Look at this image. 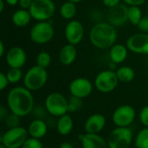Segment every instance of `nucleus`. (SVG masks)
Masks as SVG:
<instances>
[{"mask_svg": "<svg viewBox=\"0 0 148 148\" xmlns=\"http://www.w3.org/2000/svg\"><path fill=\"white\" fill-rule=\"evenodd\" d=\"M7 105L10 113L24 117L34 109V97L31 91L25 87H16L8 93Z\"/></svg>", "mask_w": 148, "mask_h": 148, "instance_id": "f257e3e1", "label": "nucleus"}, {"mask_svg": "<svg viewBox=\"0 0 148 148\" xmlns=\"http://www.w3.org/2000/svg\"><path fill=\"white\" fill-rule=\"evenodd\" d=\"M117 30L109 23L101 22L93 26L90 30L89 39L91 43L97 49H110L117 40Z\"/></svg>", "mask_w": 148, "mask_h": 148, "instance_id": "f03ea898", "label": "nucleus"}, {"mask_svg": "<svg viewBox=\"0 0 148 148\" xmlns=\"http://www.w3.org/2000/svg\"><path fill=\"white\" fill-rule=\"evenodd\" d=\"M48 81L47 69L38 65L28 69L23 76V84L30 91H36L42 88Z\"/></svg>", "mask_w": 148, "mask_h": 148, "instance_id": "7ed1b4c3", "label": "nucleus"}, {"mask_svg": "<svg viewBox=\"0 0 148 148\" xmlns=\"http://www.w3.org/2000/svg\"><path fill=\"white\" fill-rule=\"evenodd\" d=\"M44 107L50 115L61 117L69 113V100L62 94L53 92L46 97Z\"/></svg>", "mask_w": 148, "mask_h": 148, "instance_id": "20e7f679", "label": "nucleus"}, {"mask_svg": "<svg viewBox=\"0 0 148 148\" xmlns=\"http://www.w3.org/2000/svg\"><path fill=\"white\" fill-rule=\"evenodd\" d=\"M29 11L36 21H48L56 12V5L53 0H33Z\"/></svg>", "mask_w": 148, "mask_h": 148, "instance_id": "39448f33", "label": "nucleus"}, {"mask_svg": "<svg viewBox=\"0 0 148 148\" xmlns=\"http://www.w3.org/2000/svg\"><path fill=\"white\" fill-rule=\"evenodd\" d=\"M55 35L53 25L48 21L36 23L30 29L29 36L33 42L36 44H46L51 41Z\"/></svg>", "mask_w": 148, "mask_h": 148, "instance_id": "423d86ee", "label": "nucleus"}, {"mask_svg": "<svg viewBox=\"0 0 148 148\" xmlns=\"http://www.w3.org/2000/svg\"><path fill=\"white\" fill-rule=\"evenodd\" d=\"M28 130L22 127L8 129L1 135V144L6 148H21L28 139Z\"/></svg>", "mask_w": 148, "mask_h": 148, "instance_id": "0eeeda50", "label": "nucleus"}, {"mask_svg": "<svg viewBox=\"0 0 148 148\" xmlns=\"http://www.w3.org/2000/svg\"><path fill=\"white\" fill-rule=\"evenodd\" d=\"M132 140L133 131L131 128L116 127L108 136V148H129Z\"/></svg>", "mask_w": 148, "mask_h": 148, "instance_id": "6e6552de", "label": "nucleus"}, {"mask_svg": "<svg viewBox=\"0 0 148 148\" xmlns=\"http://www.w3.org/2000/svg\"><path fill=\"white\" fill-rule=\"evenodd\" d=\"M118 82L119 80L115 71L108 69L100 72L96 75L95 79V87L99 92L108 94L116 88Z\"/></svg>", "mask_w": 148, "mask_h": 148, "instance_id": "1a4fd4ad", "label": "nucleus"}, {"mask_svg": "<svg viewBox=\"0 0 148 148\" xmlns=\"http://www.w3.org/2000/svg\"><path fill=\"white\" fill-rule=\"evenodd\" d=\"M136 116L134 108L130 105H122L117 108L112 116L114 124L119 127H129Z\"/></svg>", "mask_w": 148, "mask_h": 148, "instance_id": "9d476101", "label": "nucleus"}, {"mask_svg": "<svg viewBox=\"0 0 148 148\" xmlns=\"http://www.w3.org/2000/svg\"><path fill=\"white\" fill-rule=\"evenodd\" d=\"M69 92L72 96L83 99L90 95L93 91V84L91 82L83 77L74 79L69 84Z\"/></svg>", "mask_w": 148, "mask_h": 148, "instance_id": "9b49d317", "label": "nucleus"}, {"mask_svg": "<svg viewBox=\"0 0 148 148\" xmlns=\"http://www.w3.org/2000/svg\"><path fill=\"white\" fill-rule=\"evenodd\" d=\"M64 35L69 43L73 45L79 44L84 36V28L82 23L77 20L69 21L65 27Z\"/></svg>", "mask_w": 148, "mask_h": 148, "instance_id": "f8f14e48", "label": "nucleus"}, {"mask_svg": "<svg viewBox=\"0 0 148 148\" xmlns=\"http://www.w3.org/2000/svg\"><path fill=\"white\" fill-rule=\"evenodd\" d=\"M126 46L134 53L148 55V34L141 32L132 35L127 40Z\"/></svg>", "mask_w": 148, "mask_h": 148, "instance_id": "ddd939ff", "label": "nucleus"}, {"mask_svg": "<svg viewBox=\"0 0 148 148\" xmlns=\"http://www.w3.org/2000/svg\"><path fill=\"white\" fill-rule=\"evenodd\" d=\"M127 10L128 7L127 4L123 3H120L113 8H110L108 12V23L114 27H119L125 24L127 22H128Z\"/></svg>", "mask_w": 148, "mask_h": 148, "instance_id": "4468645a", "label": "nucleus"}, {"mask_svg": "<svg viewBox=\"0 0 148 148\" xmlns=\"http://www.w3.org/2000/svg\"><path fill=\"white\" fill-rule=\"evenodd\" d=\"M6 63L10 68L21 69L24 66L27 61V56L23 49L21 47H12L10 48L5 56Z\"/></svg>", "mask_w": 148, "mask_h": 148, "instance_id": "2eb2a0df", "label": "nucleus"}, {"mask_svg": "<svg viewBox=\"0 0 148 148\" xmlns=\"http://www.w3.org/2000/svg\"><path fill=\"white\" fill-rule=\"evenodd\" d=\"M106 126V118L101 114H94L90 115L85 124L84 129L87 134H99Z\"/></svg>", "mask_w": 148, "mask_h": 148, "instance_id": "dca6fc26", "label": "nucleus"}, {"mask_svg": "<svg viewBox=\"0 0 148 148\" xmlns=\"http://www.w3.org/2000/svg\"><path fill=\"white\" fill-rule=\"evenodd\" d=\"M82 148H108V140L98 134H85L80 137Z\"/></svg>", "mask_w": 148, "mask_h": 148, "instance_id": "f3484780", "label": "nucleus"}, {"mask_svg": "<svg viewBox=\"0 0 148 148\" xmlns=\"http://www.w3.org/2000/svg\"><path fill=\"white\" fill-rule=\"evenodd\" d=\"M77 50L75 45L68 43L64 45L59 52V62L64 66L71 65L76 59Z\"/></svg>", "mask_w": 148, "mask_h": 148, "instance_id": "a211bd4d", "label": "nucleus"}, {"mask_svg": "<svg viewBox=\"0 0 148 148\" xmlns=\"http://www.w3.org/2000/svg\"><path fill=\"white\" fill-rule=\"evenodd\" d=\"M48 132V125L42 119H36L30 122L28 127L29 135L35 139L43 138Z\"/></svg>", "mask_w": 148, "mask_h": 148, "instance_id": "6ab92c4d", "label": "nucleus"}, {"mask_svg": "<svg viewBox=\"0 0 148 148\" xmlns=\"http://www.w3.org/2000/svg\"><path fill=\"white\" fill-rule=\"evenodd\" d=\"M128 55V49L127 46L118 43L114 44L110 48L109 50V57L112 62L114 64L122 63L127 57Z\"/></svg>", "mask_w": 148, "mask_h": 148, "instance_id": "aec40b11", "label": "nucleus"}, {"mask_svg": "<svg viewBox=\"0 0 148 148\" xmlns=\"http://www.w3.org/2000/svg\"><path fill=\"white\" fill-rule=\"evenodd\" d=\"M73 127H74L73 120H72L71 116L68 114L59 117L58 121H56L57 132L62 136L69 135L72 132Z\"/></svg>", "mask_w": 148, "mask_h": 148, "instance_id": "412c9836", "label": "nucleus"}, {"mask_svg": "<svg viewBox=\"0 0 148 148\" xmlns=\"http://www.w3.org/2000/svg\"><path fill=\"white\" fill-rule=\"evenodd\" d=\"M31 18L32 16L29 10L19 9L13 13L11 16V21L14 23V25H16V27L23 28V27L27 26L29 23Z\"/></svg>", "mask_w": 148, "mask_h": 148, "instance_id": "4be33fe9", "label": "nucleus"}, {"mask_svg": "<svg viewBox=\"0 0 148 148\" xmlns=\"http://www.w3.org/2000/svg\"><path fill=\"white\" fill-rule=\"evenodd\" d=\"M119 82L123 83H129L134 81L135 77V72L133 68L129 66H122L117 69L115 71Z\"/></svg>", "mask_w": 148, "mask_h": 148, "instance_id": "5701e85b", "label": "nucleus"}, {"mask_svg": "<svg viewBox=\"0 0 148 148\" xmlns=\"http://www.w3.org/2000/svg\"><path fill=\"white\" fill-rule=\"evenodd\" d=\"M60 15L62 18L70 20L76 14V6L75 3L70 1H67L62 4L60 7Z\"/></svg>", "mask_w": 148, "mask_h": 148, "instance_id": "b1692460", "label": "nucleus"}, {"mask_svg": "<svg viewBox=\"0 0 148 148\" xmlns=\"http://www.w3.org/2000/svg\"><path fill=\"white\" fill-rule=\"evenodd\" d=\"M142 11L140 6H129L127 10L128 22L134 25H138L142 18Z\"/></svg>", "mask_w": 148, "mask_h": 148, "instance_id": "393cba45", "label": "nucleus"}, {"mask_svg": "<svg viewBox=\"0 0 148 148\" xmlns=\"http://www.w3.org/2000/svg\"><path fill=\"white\" fill-rule=\"evenodd\" d=\"M134 146L136 148H148V127L140 130L135 137Z\"/></svg>", "mask_w": 148, "mask_h": 148, "instance_id": "a878e982", "label": "nucleus"}, {"mask_svg": "<svg viewBox=\"0 0 148 148\" xmlns=\"http://www.w3.org/2000/svg\"><path fill=\"white\" fill-rule=\"evenodd\" d=\"M51 63V56L47 51H41L36 56V65L47 69Z\"/></svg>", "mask_w": 148, "mask_h": 148, "instance_id": "bb28decb", "label": "nucleus"}, {"mask_svg": "<svg viewBox=\"0 0 148 148\" xmlns=\"http://www.w3.org/2000/svg\"><path fill=\"white\" fill-rule=\"evenodd\" d=\"M6 75L10 83H16L20 82V80L23 78V72L21 69L10 68V69L6 73Z\"/></svg>", "mask_w": 148, "mask_h": 148, "instance_id": "cd10ccee", "label": "nucleus"}, {"mask_svg": "<svg viewBox=\"0 0 148 148\" xmlns=\"http://www.w3.org/2000/svg\"><path fill=\"white\" fill-rule=\"evenodd\" d=\"M20 118L18 115L16 114H14L12 113H10V114H8L5 119H4V123H5V126L10 129V128H15V127H20L19 126V123H20Z\"/></svg>", "mask_w": 148, "mask_h": 148, "instance_id": "c85d7f7f", "label": "nucleus"}, {"mask_svg": "<svg viewBox=\"0 0 148 148\" xmlns=\"http://www.w3.org/2000/svg\"><path fill=\"white\" fill-rule=\"evenodd\" d=\"M82 107V99L71 96L70 99H69V113H73L78 110Z\"/></svg>", "mask_w": 148, "mask_h": 148, "instance_id": "c756f323", "label": "nucleus"}, {"mask_svg": "<svg viewBox=\"0 0 148 148\" xmlns=\"http://www.w3.org/2000/svg\"><path fill=\"white\" fill-rule=\"evenodd\" d=\"M21 148H43V146L40 140L30 137L26 140Z\"/></svg>", "mask_w": 148, "mask_h": 148, "instance_id": "7c9ffc66", "label": "nucleus"}, {"mask_svg": "<svg viewBox=\"0 0 148 148\" xmlns=\"http://www.w3.org/2000/svg\"><path fill=\"white\" fill-rule=\"evenodd\" d=\"M140 121L141 124L145 127H148V105L145 106L140 112Z\"/></svg>", "mask_w": 148, "mask_h": 148, "instance_id": "2f4dec72", "label": "nucleus"}, {"mask_svg": "<svg viewBox=\"0 0 148 148\" xmlns=\"http://www.w3.org/2000/svg\"><path fill=\"white\" fill-rule=\"evenodd\" d=\"M137 26H138L139 29L141 30L142 32L148 33V16H143Z\"/></svg>", "mask_w": 148, "mask_h": 148, "instance_id": "473e14b6", "label": "nucleus"}, {"mask_svg": "<svg viewBox=\"0 0 148 148\" xmlns=\"http://www.w3.org/2000/svg\"><path fill=\"white\" fill-rule=\"evenodd\" d=\"M9 83H10V82L7 78L6 74L0 73V90L3 91L9 85Z\"/></svg>", "mask_w": 148, "mask_h": 148, "instance_id": "72a5a7b5", "label": "nucleus"}, {"mask_svg": "<svg viewBox=\"0 0 148 148\" xmlns=\"http://www.w3.org/2000/svg\"><path fill=\"white\" fill-rule=\"evenodd\" d=\"M125 4L129 6H140L146 3L147 0H121Z\"/></svg>", "mask_w": 148, "mask_h": 148, "instance_id": "f704fd0d", "label": "nucleus"}, {"mask_svg": "<svg viewBox=\"0 0 148 148\" xmlns=\"http://www.w3.org/2000/svg\"><path fill=\"white\" fill-rule=\"evenodd\" d=\"M121 1V0H102V3L106 7L110 9V8H113V7L120 4Z\"/></svg>", "mask_w": 148, "mask_h": 148, "instance_id": "c9c22d12", "label": "nucleus"}, {"mask_svg": "<svg viewBox=\"0 0 148 148\" xmlns=\"http://www.w3.org/2000/svg\"><path fill=\"white\" fill-rule=\"evenodd\" d=\"M33 3V0H19L18 5L20 6L21 9L24 10H29Z\"/></svg>", "mask_w": 148, "mask_h": 148, "instance_id": "e433bc0d", "label": "nucleus"}, {"mask_svg": "<svg viewBox=\"0 0 148 148\" xmlns=\"http://www.w3.org/2000/svg\"><path fill=\"white\" fill-rule=\"evenodd\" d=\"M7 115H8L7 110H6L3 107H1V108H0V120H1L2 121H3L4 119H5V117H6Z\"/></svg>", "mask_w": 148, "mask_h": 148, "instance_id": "4c0bfd02", "label": "nucleus"}, {"mask_svg": "<svg viewBox=\"0 0 148 148\" xmlns=\"http://www.w3.org/2000/svg\"><path fill=\"white\" fill-rule=\"evenodd\" d=\"M4 1L7 4L10 5V6L16 5V4H18V2H19V0H4Z\"/></svg>", "mask_w": 148, "mask_h": 148, "instance_id": "58836bf2", "label": "nucleus"}, {"mask_svg": "<svg viewBox=\"0 0 148 148\" xmlns=\"http://www.w3.org/2000/svg\"><path fill=\"white\" fill-rule=\"evenodd\" d=\"M60 148H74L73 145L69 142H62L60 145Z\"/></svg>", "mask_w": 148, "mask_h": 148, "instance_id": "ea45409f", "label": "nucleus"}, {"mask_svg": "<svg viewBox=\"0 0 148 148\" xmlns=\"http://www.w3.org/2000/svg\"><path fill=\"white\" fill-rule=\"evenodd\" d=\"M4 55V44L3 41H0V56H3Z\"/></svg>", "mask_w": 148, "mask_h": 148, "instance_id": "a19ab883", "label": "nucleus"}, {"mask_svg": "<svg viewBox=\"0 0 148 148\" xmlns=\"http://www.w3.org/2000/svg\"><path fill=\"white\" fill-rule=\"evenodd\" d=\"M4 3H5L4 0H0V12H3V9H4Z\"/></svg>", "mask_w": 148, "mask_h": 148, "instance_id": "79ce46f5", "label": "nucleus"}, {"mask_svg": "<svg viewBox=\"0 0 148 148\" xmlns=\"http://www.w3.org/2000/svg\"><path fill=\"white\" fill-rule=\"evenodd\" d=\"M68 1L73 2V3H81V2H82L83 0H68Z\"/></svg>", "mask_w": 148, "mask_h": 148, "instance_id": "37998d69", "label": "nucleus"}, {"mask_svg": "<svg viewBox=\"0 0 148 148\" xmlns=\"http://www.w3.org/2000/svg\"><path fill=\"white\" fill-rule=\"evenodd\" d=\"M0 148H6V147H4V146H3V144H1V146H0Z\"/></svg>", "mask_w": 148, "mask_h": 148, "instance_id": "c03bdc74", "label": "nucleus"}, {"mask_svg": "<svg viewBox=\"0 0 148 148\" xmlns=\"http://www.w3.org/2000/svg\"><path fill=\"white\" fill-rule=\"evenodd\" d=\"M147 16H148V9H147Z\"/></svg>", "mask_w": 148, "mask_h": 148, "instance_id": "a18cd8bd", "label": "nucleus"}]
</instances>
